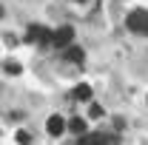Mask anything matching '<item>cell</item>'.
<instances>
[{
  "instance_id": "cell-8",
  "label": "cell",
  "mask_w": 148,
  "mask_h": 145,
  "mask_svg": "<svg viewBox=\"0 0 148 145\" xmlns=\"http://www.w3.org/2000/svg\"><path fill=\"white\" fill-rule=\"evenodd\" d=\"M69 128H71L77 137H80V134H86V122H83L80 117H77V120H71V122H69Z\"/></svg>"
},
{
  "instance_id": "cell-6",
  "label": "cell",
  "mask_w": 148,
  "mask_h": 145,
  "mask_svg": "<svg viewBox=\"0 0 148 145\" xmlns=\"http://www.w3.org/2000/svg\"><path fill=\"white\" fill-rule=\"evenodd\" d=\"M66 57H69L71 63H83V49H77V46H69V51H66Z\"/></svg>"
},
{
  "instance_id": "cell-1",
  "label": "cell",
  "mask_w": 148,
  "mask_h": 145,
  "mask_svg": "<svg viewBox=\"0 0 148 145\" xmlns=\"http://www.w3.org/2000/svg\"><path fill=\"white\" fill-rule=\"evenodd\" d=\"M74 40V29L71 26H60L57 31H51V46H57V49H69Z\"/></svg>"
},
{
  "instance_id": "cell-4",
  "label": "cell",
  "mask_w": 148,
  "mask_h": 145,
  "mask_svg": "<svg viewBox=\"0 0 148 145\" xmlns=\"http://www.w3.org/2000/svg\"><path fill=\"white\" fill-rule=\"evenodd\" d=\"M63 128H66V122H63L60 117H49V122H46V131H49L51 137H60V134H63Z\"/></svg>"
},
{
  "instance_id": "cell-2",
  "label": "cell",
  "mask_w": 148,
  "mask_h": 145,
  "mask_svg": "<svg viewBox=\"0 0 148 145\" xmlns=\"http://www.w3.org/2000/svg\"><path fill=\"white\" fill-rule=\"evenodd\" d=\"M29 40L32 43H40V46H51V31L43 29V26H32L29 29Z\"/></svg>"
},
{
  "instance_id": "cell-10",
  "label": "cell",
  "mask_w": 148,
  "mask_h": 145,
  "mask_svg": "<svg viewBox=\"0 0 148 145\" xmlns=\"http://www.w3.org/2000/svg\"><path fill=\"white\" fill-rule=\"evenodd\" d=\"M88 114L97 120V117H103V108H100V105H91V111H88Z\"/></svg>"
},
{
  "instance_id": "cell-5",
  "label": "cell",
  "mask_w": 148,
  "mask_h": 145,
  "mask_svg": "<svg viewBox=\"0 0 148 145\" xmlns=\"http://www.w3.org/2000/svg\"><path fill=\"white\" fill-rule=\"evenodd\" d=\"M111 137H103V134H88V137H83L80 142H86V145H97V142H108Z\"/></svg>"
},
{
  "instance_id": "cell-9",
  "label": "cell",
  "mask_w": 148,
  "mask_h": 145,
  "mask_svg": "<svg viewBox=\"0 0 148 145\" xmlns=\"http://www.w3.org/2000/svg\"><path fill=\"white\" fill-rule=\"evenodd\" d=\"M17 142H32V137H29L26 131H17Z\"/></svg>"
},
{
  "instance_id": "cell-7",
  "label": "cell",
  "mask_w": 148,
  "mask_h": 145,
  "mask_svg": "<svg viewBox=\"0 0 148 145\" xmlns=\"http://www.w3.org/2000/svg\"><path fill=\"white\" fill-rule=\"evenodd\" d=\"M74 97H77V100H91V88H88V85H77V88H74Z\"/></svg>"
},
{
  "instance_id": "cell-11",
  "label": "cell",
  "mask_w": 148,
  "mask_h": 145,
  "mask_svg": "<svg viewBox=\"0 0 148 145\" xmlns=\"http://www.w3.org/2000/svg\"><path fill=\"white\" fill-rule=\"evenodd\" d=\"M145 34H148V23H145Z\"/></svg>"
},
{
  "instance_id": "cell-3",
  "label": "cell",
  "mask_w": 148,
  "mask_h": 145,
  "mask_svg": "<svg viewBox=\"0 0 148 145\" xmlns=\"http://www.w3.org/2000/svg\"><path fill=\"white\" fill-rule=\"evenodd\" d=\"M145 23H148L145 12H131L128 14V29L131 31H145Z\"/></svg>"
}]
</instances>
